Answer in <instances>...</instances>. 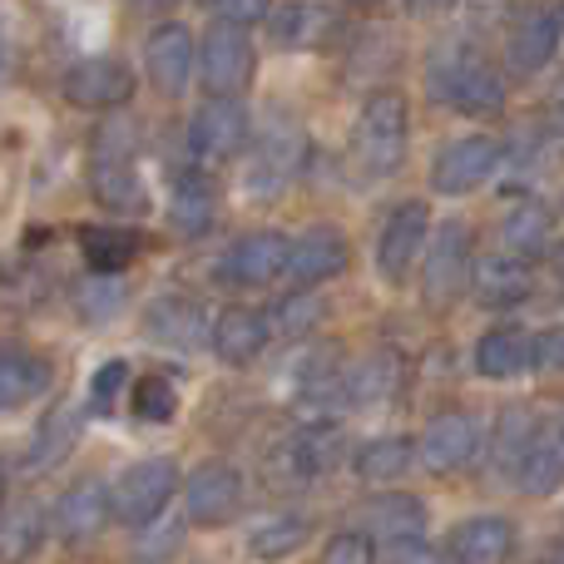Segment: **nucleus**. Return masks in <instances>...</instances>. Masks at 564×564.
<instances>
[{
  "mask_svg": "<svg viewBox=\"0 0 564 564\" xmlns=\"http://www.w3.org/2000/svg\"><path fill=\"white\" fill-rule=\"evenodd\" d=\"M560 50V10L555 6H525L510 15L506 30V59L516 75H540Z\"/></svg>",
  "mask_w": 564,
  "mask_h": 564,
  "instance_id": "4468645a",
  "label": "nucleus"
},
{
  "mask_svg": "<svg viewBox=\"0 0 564 564\" xmlns=\"http://www.w3.org/2000/svg\"><path fill=\"white\" fill-rule=\"evenodd\" d=\"M416 460L421 456H416V441L411 436H377L357 451L351 470H357V480H367V486H391V480H401Z\"/></svg>",
  "mask_w": 564,
  "mask_h": 564,
  "instance_id": "7c9ffc66",
  "label": "nucleus"
},
{
  "mask_svg": "<svg viewBox=\"0 0 564 564\" xmlns=\"http://www.w3.org/2000/svg\"><path fill=\"white\" fill-rule=\"evenodd\" d=\"M288 258H292L288 234L258 228V234H243L228 243V253L218 258V282H228V288H263V282L288 273Z\"/></svg>",
  "mask_w": 564,
  "mask_h": 564,
  "instance_id": "9b49d317",
  "label": "nucleus"
},
{
  "mask_svg": "<svg viewBox=\"0 0 564 564\" xmlns=\"http://www.w3.org/2000/svg\"><path fill=\"white\" fill-rule=\"evenodd\" d=\"M431 89L436 99H446L451 109L470 119H496L506 109V79L500 65L490 59V50H480L476 40H446L431 55Z\"/></svg>",
  "mask_w": 564,
  "mask_h": 564,
  "instance_id": "f257e3e1",
  "label": "nucleus"
},
{
  "mask_svg": "<svg viewBox=\"0 0 564 564\" xmlns=\"http://www.w3.org/2000/svg\"><path fill=\"white\" fill-rule=\"evenodd\" d=\"M535 431H540V421L530 416V406H506V411H500L496 446H490V466H496V476H506V480L520 476V460H525Z\"/></svg>",
  "mask_w": 564,
  "mask_h": 564,
  "instance_id": "2f4dec72",
  "label": "nucleus"
},
{
  "mask_svg": "<svg viewBox=\"0 0 564 564\" xmlns=\"http://www.w3.org/2000/svg\"><path fill=\"white\" fill-rule=\"evenodd\" d=\"M139 154V124L129 115H105V124L89 139V194L95 204L115 208V214H144L149 188L134 169Z\"/></svg>",
  "mask_w": 564,
  "mask_h": 564,
  "instance_id": "f03ea898",
  "label": "nucleus"
},
{
  "mask_svg": "<svg viewBox=\"0 0 564 564\" xmlns=\"http://www.w3.org/2000/svg\"><path fill=\"white\" fill-rule=\"evenodd\" d=\"M109 520H115V510H109V490L99 486V480H75V486L55 500V535L65 540V545L95 540Z\"/></svg>",
  "mask_w": 564,
  "mask_h": 564,
  "instance_id": "aec40b11",
  "label": "nucleus"
},
{
  "mask_svg": "<svg viewBox=\"0 0 564 564\" xmlns=\"http://www.w3.org/2000/svg\"><path fill=\"white\" fill-rule=\"evenodd\" d=\"M144 332L169 351H194L198 341L208 337V322H204V307L184 292H164L144 307Z\"/></svg>",
  "mask_w": 564,
  "mask_h": 564,
  "instance_id": "a211bd4d",
  "label": "nucleus"
},
{
  "mask_svg": "<svg viewBox=\"0 0 564 564\" xmlns=\"http://www.w3.org/2000/svg\"><path fill=\"white\" fill-rule=\"evenodd\" d=\"M268 10L263 6H214V20H224V25H253V20H263Z\"/></svg>",
  "mask_w": 564,
  "mask_h": 564,
  "instance_id": "49530a36",
  "label": "nucleus"
},
{
  "mask_svg": "<svg viewBox=\"0 0 564 564\" xmlns=\"http://www.w3.org/2000/svg\"><path fill=\"white\" fill-rule=\"evenodd\" d=\"M45 510L40 506H15L0 516V564H25L40 555V545H45Z\"/></svg>",
  "mask_w": 564,
  "mask_h": 564,
  "instance_id": "473e14b6",
  "label": "nucleus"
},
{
  "mask_svg": "<svg viewBox=\"0 0 564 564\" xmlns=\"http://www.w3.org/2000/svg\"><path fill=\"white\" fill-rule=\"evenodd\" d=\"M411 139V105L401 89H377L367 95L357 115V134H351V159L367 178H391L406 159Z\"/></svg>",
  "mask_w": 564,
  "mask_h": 564,
  "instance_id": "7ed1b4c3",
  "label": "nucleus"
},
{
  "mask_svg": "<svg viewBox=\"0 0 564 564\" xmlns=\"http://www.w3.org/2000/svg\"><path fill=\"white\" fill-rule=\"evenodd\" d=\"M516 486L525 490L530 500H550L564 486V431L560 426H540L535 431L525 460H520Z\"/></svg>",
  "mask_w": 564,
  "mask_h": 564,
  "instance_id": "bb28decb",
  "label": "nucleus"
},
{
  "mask_svg": "<svg viewBox=\"0 0 564 564\" xmlns=\"http://www.w3.org/2000/svg\"><path fill=\"white\" fill-rule=\"evenodd\" d=\"M134 416L139 421H154V426H164V421H174V411H178V391L169 387L164 377H144V381H134Z\"/></svg>",
  "mask_w": 564,
  "mask_h": 564,
  "instance_id": "c9c22d12",
  "label": "nucleus"
},
{
  "mask_svg": "<svg viewBox=\"0 0 564 564\" xmlns=\"http://www.w3.org/2000/svg\"><path fill=\"white\" fill-rule=\"evenodd\" d=\"M347 258H351V248H347V238H341L337 228H327V224L307 228V234L292 243V258H288L292 292H317L322 282L341 278L347 273Z\"/></svg>",
  "mask_w": 564,
  "mask_h": 564,
  "instance_id": "dca6fc26",
  "label": "nucleus"
},
{
  "mask_svg": "<svg viewBox=\"0 0 564 564\" xmlns=\"http://www.w3.org/2000/svg\"><path fill=\"white\" fill-rule=\"evenodd\" d=\"M0 500H6V466H0Z\"/></svg>",
  "mask_w": 564,
  "mask_h": 564,
  "instance_id": "8fccbe9b",
  "label": "nucleus"
},
{
  "mask_svg": "<svg viewBox=\"0 0 564 564\" xmlns=\"http://www.w3.org/2000/svg\"><path fill=\"white\" fill-rule=\"evenodd\" d=\"M322 317V297L317 292H292V297H282L273 307V332L282 337H302V332H312Z\"/></svg>",
  "mask_w": 564,
  "mask_h": 564,
  "instance_id": "4c0bfd02",
  "label": "nucleus"
},
{
  "mask_svg": "<svg viewBox=\"0 0 564 564\" xmlns=\"http://www.w3.org/2000/svg\"><path fill=\"white\" fill-rule=\"evenodd\" d=\"M312 535V520L297 516V510H278V516L258 520L253 530H248V555H253L258 564H278L288 555H297L302 545H307Z\"/></svg>",
  "mask_w": 564,
  "mask_h": 564,
  "instance_id": "c756f323",
  "label": "nucleus"
},
{
  "mask_svg": "<svg viewBox=\"0 0 564 564\" xmlns=\"http://www.w3.org/2000/svg\"><path fill=\"white\" fill-rule=\"evenodd\" d=\"M347 401L351 406H371V401H387L397 391V357H367L361 367L347 371Z\"/></svg>",
  "mask_w": 564,
  "mask_h": 564,
  "instance_id": "f704fd0d",
  "label": "nucleus"
},
{
  "mask_svg": "<svg viewBox=\"0 0 564 564\" xmlns=\"http://www.w3.org/2000/svg\"><path fill=\"white\" fill-rule=\"evenodd\" d=\"M431 243V214L426 204H397L381 218L377 234V273L387 282H406V273L416 268L421 248Z\"/></svg>",
  "mask_w": 564,
  "mask_h": 564,
  "instance_id": "ddd939ff",
  "label": "nucleus"
},
{
  "mask_svg": "<svg viewBox=\"0 0 564 564\" xmlns=\"http://www.w3.org/2000/svg\"><path fill=\"white\" fill-rule=\"evenodd\" d=\"M550 263H555V273L564 278V243H555V248H550Z\"/></svg>",
  "mask_w": 564,
  "mask_h": 564,
  "instance_id": "09e8293b",
  "label": "nucleus"
},
{
  "mask_svg": "<svg viewBox=\"0 0 564 564\" xmlns=\"http://www.w3.org/2000/svg\"><path fill=\"white\" fill-rule=\"evenodd\" d=\"M79 253H85V268L95 278H115L129 273L134 268V258L144 253V243H139V234H129V228H79Z\"/></svg>",
  "mask_w": 564,
  "mask_h": 564,
  "instance_id": "c85d7f7f",
  "label": "nucleus"
},
{
  "mask_svg": "<svg viewBox=\"0 0 564 564\" xmlns=\"http://www.w3.org/2000/svg\"><path fill=\"white\" fill-rule=\"evenodd\" d=\"M302 164H307V134L292 119H273L258 134L253 154L243 164V194L248 198H282L297 184Z\"/></svg>",
  "mask_w": 564,
  "mask_h": 564,
  "instance_id": "20e7f679",
  "label": "nucleus"
},
{
  "mask_svg": "<svg viewBox=\"0 0 564 564\" xmlns=\"http://www.w3.org/2000/svg\"><path fill=\"white\" fill-rule=\"evenodd\" d=\"M516 550V525L500 516H470L446 535L451 564H506Z\"/></svg>",
  "mask_w": 564,
  "mask_h": 564,
  "instance_id": "412c9836",
  "label": "nucleus"
},
{
  "mask_svg": "<svg viewBox=\"0 0 564 564\" xmlns=\"http://www.w3.org/2000/svg\"><path fill=\"white\" fill-rule=\"evenodd\" d=\"M243 510V470L234 460H204L184 486L188 525H228Z\"/></svg>",
  "mask_w": 564,
  "mask_h": 564,
  "instance_id": "9d476101",
  "label": "nucleus"
},
{
  "mask_svg": "<svg viewBox=\"0 0 564 564\" xmlns=\"http://www.w3.org/2000/svg\"><path fill=\"white\" fill-rule=\"evenodd\" d=\"M268 337H273V322L258 317L253 307H224L214 322V332H208L214 357L224 361V367H253V361L263 357Z\"/></svg>",
  "mask_w": 564,
  "mask_h": 564,
  "instance_id": "6ab92c4d",
  "label": "nucleus"
},
{
  "mask_svg": "<svg viewBox=\"0 0 564 564\" xmlns=\"http://www.w3.org/2000/svg\"><path fill=\"white\" fill-rule=\"evenodd\" d=\"M119 307H124V288H119L115 278H89L85 292H79V312H85V322H109Z\"/></svg>",
  "mask_w": 564,
  "mask_h": 564,
  "instance_id": "ea45409f",
  "label": "nucleus"
},
{
  "mask_svg": "<svg viewBox=\"0 0 564 564\" xmlns=\"http://www.w3.org/2000/svg\"><path fill=\"white\" fill-rule=\"evenodd\" d=\"M268 20H273V40L282 50H297V45H307L312 40V25L322 20V10L317 6H278V10H268Z\"/></svg>",
  "mask_w": 564,
  "mask_h": 564,
  "instance_id": "58836bf2",
  "label": "nucleus"
},
{
  "mask_svg": "<svg viewBox=\"0 0 564 564\" xmlns=\"http://www.w3.org/2000/svg\"><path fill=\"white\" fill-rule=\"evenodd\" d=\"M134 391V377H129V361H105V367L89 377V411L95 416H109L119 406V397Z\"/></svg>",
  "mask_w": 564,
  "mask_h": 564,
  "instance_id": "e433bc0d",
  "label": "nucleus"
},
{
  "mask_svg": "<svg viewBox=\"0 0 564 564\" xmlns=\"http://www.w3.org/2000/svg\"><path fill=\"white\" fill-rule=\"evenodd\" d=\"M253 69H258L253 35L214 20V25L204 30V45H198V79H204L208 99H238L253 85Z\"/></svg>",
  "mask_w": 564,
  "mask_h": 564,
  "instance_id": "39448f33",
  "label": "nucleus"
},
{
  "mask_svg": "<svg viewBox=\"0 0 564 564\" xmlns=\"http://www.w3.org/2000/svg\"><path fill=\"white\" fill-rule=\"evenodd\" d=\"M535 367L540 371H564V327H545L535 337Z\"/></svg>",
  "mask_w": 564,
  "mask_h": 564,
  "instance_id": "37998d69",
  "label": "nucleus"
},
{
  "mask_svg": "<svg viewBox=\"0 0 564 564\" xmlns=\"http://www.w3.org/2000/svg\"><path fill=\"white\" fill-rule=\"evenodd\" d=\"M550 234H555L550 208L525 198V204H516L506 214V224H500V253L520 258V263H535V258L550 253Z\"/></svg>",
  "mask_w": 564,
  "mask_h": 564,
  "instance_id": "cd10ccee",
  "label": "nucleus"
},
{
  "mask_svg": "<svg viewBox=\"0 0 564 564\" xmlns=\"http://www.w3.org/2000/svg\"><path fill=\"white\" fill-rule=\"evenodd\" d=\"M381 564H451L441 550H431V545H397Z\"/></svg>",
  "mask_w": 564,
  "mask_h": 564,
  "instance_id": "a18cd8bd",
  "label": "nucleus"
},
{
  "mask_svg": "<svg viewBox=\"0 0 564 564\" xmlns=\"http://www.w3.org/2000/svg\"><path fill=\"white\" fill-rule=\"evenodd\" d=\"M144 69H149V85L159 95H184L188 75H194V30L178 25V20H164V25L149 30V45H144Z\"/></svg>",
  "mask_w": 564,
  "mask_h": 564,
  "instance_id": "f3484780",
  "label": "nucleus"
},
{
  "mask_svg": "<svg viewBox=\"0 0 564 564\" xmlns=\"http://www.w3.org/2000/svg\"><path fill=\"white\" fill-rule=\"evenodd\" d=\"M178 540H184V525L164 530V535H149V540H139L134 564H164L169 555H174V545H178Z\"/></svg>",
  "mask_w": 564,
  "mask_h": 564,
  "instance_id": "79ce46f5",
  "label": "nucleus"
},
{
  "mask_svg": "<svg viewBox=\"0 0 564 564\" xmlns=\"http://www.w3.org/2000/svg\"><path fill=\"white\" fill-rule=\"evenodd\" d=\"M470 292H476L486 307H520V302L535 292V273H530V263H520V258L510 253H486L476 258V273H470Z\"/></svg>",
  "mask_w": 564,
  "mask_h": 564,
  "instance_id": "5701e85b",
  "label": "nucleus"
},
{
  "mask_svg": "<svg viewBox=\"0 0 564 564\" xmlns=\"http://www.w3.org/2000/svg\"><path fill=\"white\" fill-rule=\"evenodd\" d=\"M178 490V466L174 456H144L129 470H119V480L109 486V510L124 525H154L164 516V506Z\"/></svg>",
  "mask_w": 564,
  "mask_h": 564,
  "instance_id": "423d86ee",
  "label": "nucleus"
},
{
  "mask_svg": "<svg viewBox=\"0 0 564 564\" xmlns=\"http://www.w3.org/2000/svg\"><path fill=\"white\" fill-rule=\"evenodd\" d=\"M214 214H218V194H214V178L204 169L188 164L184 174L174 178V194H169V218L184 238H198L214 228Z\"/></svg>",
  "mask_w": 564,
  "mask_h": 564,
  "instance_id": "a878e982",
  "label": "nucleus"
},
{
  "mask_svg": "<svg viewBox=\"0 0 564 564\" xmlns=\"http://www.w3.org/2000/svg\"><path fill=\"white\" fill-rule=\"evenodd\" d=\"M50 381H55L50 357H40L35 347H15V341H6V347H0V416L30 406L35 397H45Z\"/></svg>",
  "mask_w": 564,
  "mask_h": 564,
  "instance_id": "4be33fe9",
  "label": "nucleus"
},
{
  "mask_svg": "<svg viewBox=\"0 0 564 564\" xmlns=\"http://www.w3.org/2000/svg\"><path fill=\"white\" fill-rule=\"evenodd\" d=\"M75 441H79V411L59 401V406L35 426V441H30V466L35 470L59 466V460L75 451Z\"/></svg>",
  "mask_w": 564,
  "mask_h": 564,
  "instance_id": "72a5a7b5",
  "label": "nucleus"
},
{
  "mask_svg": "<svg viewBox=\"0 0 564 564\" xmlns=\"http://www.w3.org/2000/svg\"><path fill=\"white\" fill-rule=\"evenodd\" d=\"M134 69L124 65L119 55H85V59H75V65L59 75V89H65V99L69 105H79V109H119V105H129V95H134Z\"/></svg>",
  "mask_w": 564,
  "mask_h": 564,
  "instance_id": "1a4fd4ad",
  "label": "nucleus"
},
{
  "mask_svg": "<svg viewBox=\"0 0 564 564\" xmlns=\"http://www.w3.org/2000/svg\"><path fill=\"white\" fill-rule=\"evenodd\" d=\"M367 535L371 545H421V535H426V506H421L416 496H406V490H387V496H377L367 506Z\"/></svg>",
  "mask_w": 564,
  "mask_h": 564,
  "instance_id": "b1692460",
  "label": "nucleus"
},
{
  "mask_svg": "<svg viewBox=\"0 0 564 564\" xmlns=\"http://www.w3.org/2000/svg\"><path fill=\"white\" fill-rule=\"evenodd\" d=\"M476 273V258H470V228L460 218L441 224L426 243V268H421V292H426L436 307L460 297V288H470Z\"/></svg>",
  "mask_w": 564,
  "mask_h": 564,
  "instance_id": "0eeeda50",
  "label": "nucleus"
},
{
  "mask_svg": "<svg viewBox=\"0 0 564 564\" xmlns=\"http://www.w3.org/2000/svg\"><path fill=\"white\" fill-rule=\"evenodd\" d=\"M248 149V109L238 99H208L194 119H188V159L194 169H214L224 159Z\"/></svg>",
  "mask_w": 564,
  "mask_h": 564,
  "instance_id": "6e6552de",
  "label": "nucleus"
},
{
  "mask_svg": "<svg viewBox=\"0 0 564 564\" xmlns=\"http://www.w3.org/2000/svg\"><path fill=\"white\" fill-rule=\"evenodd\" d=\"M545 129L564 139V75H555V85L545 89Z\"/></svg>",
  "mask_w": 564,
  "mask_h": 564,
  "instance_id": "c03bdc74",
  "label": "nucleus"
},
{
  "mask_svg": "<svg viewBox=\"0 0 564 564\" xmlns=\"http://www.w3.org/2000/svg\"><path fill=\"white\" fill-rule=\"evenodd\" d=\"M480 451V426L476 416H466V411H441V416L426 421V431H421L416 441V456L426 470H436V476H451V470L470 466Z\"/></svg>",
  "mask_w": 564,
  "mask_h": 564,
  "instance_id": "2eb2a0df",
  "label": "nucleus"
},
{
  "mask_svg": "<svg viewBox=\"0 0 564 564\" xmlns=\"http://www.w3.org/2000/svg\"><path fill=\"white\" fill-rule=\"evenodd\" d=\"M10 75H15V45H10V35L0 30V89L10 85Z\"/></svg>",
  "mask_w": 564,
  "mask_h": 564,
  "instance_id": "de8ad7c7",
  "label": "nucleus"
},
{
  "mask_svg": "<svg viewBox=\"0 0 564 564\" xmlns=\"http://www.w3.org/2000/svg\"><path fill=\"white\" fill-rule=\"evenodd\" d=\"M560 431H564V426H560Z\"/></svg>",
  "mask_w": 564,
  "mask_h": 564,
  "instance_id": "603ef678",
  "label": "nucleus"
},
{
  "mask_svg": "<svg viewBox=\"0 0 564 564\" xmlns=\"http://www.w3.org/2000/svg\"><path fill=\"white\" fill-rule=\"evenodd\" d=\"M545 564H564V555H555V560H545Z\"/></svg>",
  "mask_w": 564,
  "mask_h": 564,
  "instance_id": "3c124183",
  "label": "nucleus"
},
{
  "mask_svg": "<svg viewBox=\"0 0 564 564\" xmlns=\"http://www.w3.org/2000/svg\"><path fill=\"white\" fill-rule=\"evenodd\" d=\"M500 159H506V149H500L490 134L451 139V144L436 154V169H431V188H436V194H446V198L476 194V188L500 169Z\"/></svg>",
  "mask_w": 564,
  "mask_h": 564,
  "instance_id": "f8f14e48",
  "label": "nucleus"
},
{
  "mask_svg": "<svg viewBox=\"0 0 564 564\" xmlns=\"http://www.w3.org/2000/svg\"><path fill=\"white\" fill-rule=\"evenodd\" d=\"M525 367H535V337H530L525 327H516V322H500V327H490L486 337L476 341V371L480 377L506 381Z\"/></svg>",
  "mask_w": 564,
  "mask_h": 564,
  "instance_id": "393cba45",
  "label": "nucleus"
},
{
  "mask_svg": "<svg viewBox=\"0 0 564 564\" xmlns=\"http://www.w3.org/2000/svg\"><path fill=\"white\" fill-rule=\"evenodd\" d=\"M322 564H377V545H371L367 530H341V535L327 545Z\"/></svg>",
  "mask_w": 564,
  "mask_h": 564,
  "instance_id": "a19ab883",
  "label": "nucleus"
}]
</instances>
